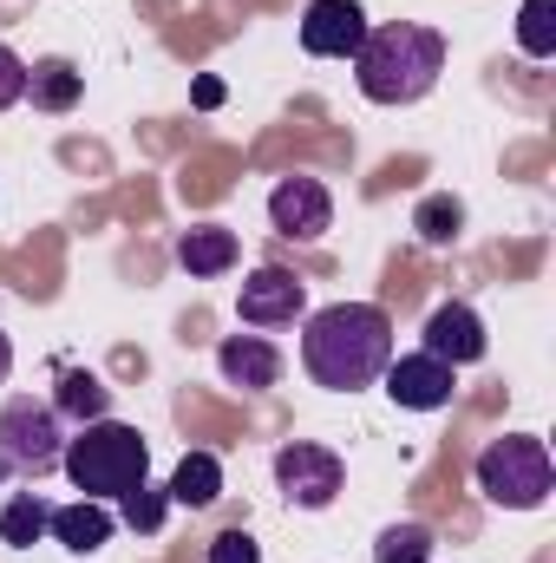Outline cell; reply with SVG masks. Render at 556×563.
<instances>
[{"label":"cell","instance_id":"obj_6","mask_svg":"<svg viewBox=\"0 0 556 563\" xmlns=\"http://www.w3.org/2000/svg\"><path fill=\"white\" fill-rule=\"evenodd\" d=\"M276 485H281L288 505L327 511V505L341 498V485H347V465H341V452H327V445H314V439H288L276 452Z\"/></svg>","mask_w":556,"mask_h":563},{"label":"cell","instance_id":"obj_20","mask_svg":"<svg viewBox=\"0 0 556 563\" xmlns=\"http://www.w3.org/2000/svg\"><path fill=\"white\" fill-rule=\"evenodd\" d=\"M518 53L524 59H551L556 53V0H524V13H518Z\"/></svg>","mask_w":556,"mask_h":563},{"label":"cell","instance_id":"obj_5","mask_svg":"<svg viewBox=\"0 0 556 563\" xmlns=\"http://www.w3.org/2000/svg\"><path fill=\"white\" fill-rule=\"evenodd\" d=\"M0 459L20 478H46L66 459V420L53 413V400H7L0 407Z\"/></svg>","mask_w":556,"mask_h":563},{"label":"cell","instance_id":"obj_2","mask_svg":"<svg viewBox=\"0 0 556 563\" xmlns=\"http://www.w3.org/2000/svg\"><path fill=\"white\" fill-rule=\"evenodd\" d=\"M445 73V33L419 26V20H387L367 26L360 53H354V86L374 106H419Z\"/></svg>","mask_w":556,"mask_h":563},{"label":"cell","instance_id":"obj_9","mask_svg":"<svg viewBox=\"0 0 556 563\" xmlns=\"http://www.w3.org/2000/svg\"><path fill=\"white\" fill-rule=\"evenodd\" d=\"M380 380H387L393 407H407V413H438V407H452V394H458V367L432 361L425 347H419V354H393Z\"/></svg>","mask_w":556,"mask_h":563},{"label":"cell","instance_id":"obj_4","mask_svg":"<svg viewBox=\"0 0 556 563\" xmlns=\"http://www.w3.org/2000/svg\"><path fill=\"white\" fill-rule=\"evenodd\" d=\"M556 485L551 445L537 432H504L478 452V492L498 505V511H537Z\"/></svg>","mask_w":556,"mask_h":563},{"label":"cell","instance_id":"obj_21","mask_svg":"<svg viewBox=\"0 0 556 563\" xmlns=\"http://www.w3.org/2000/svg\"><path fill=\"white\" fill-rule=\"evenodd\" d=\"M374 563H432V531L425 525H387L374 538Z\"/></svg>","mask_w":556,"mask_h":563},{"label":"cell","instance_id":"obj_1","mask_svg":"<svg viewBox=\"0 0 556 563\" xmlns=\"http://www.w3.org/2000/svg\"><path fill=\"white\" fill-rule=\"evenodd\" d=\"M393 361V314L380 301H327L301 328V367L327 394H360Z\"/></svg>","mask_w":556,"mask_h":563},{"label":"cell","instance_id":"obj_8","mask_svg":"<svg viewBox=\"0 0 556 563\" xmlns=\"http://www.w3.org/2000/svg\"><path fill=\"white\" fill-rule=\"evenodd\" d=\"M269 223H276V236H288V243L327 236V230H334V197H327V184H321V177H281L276 190H269Z\"/></svg>","mask_w":556,"mask_h":563},{"label":"cell","instance_id":"obj_10","mask_svg":"<svg viewBox=\"0 0 556 563\" xmlns=\"http://www.w3.org/2000/svg\"><path fill=\"white\" fill-rule=\"evenodd\" d=\"M367 40V7L360 0H308L301 13V53L314 59H354Z\"/></svg>","mask_w":556,"mask_h":563},{"label":"cell","instance_id":"obj_13","mask_svg":"<svg viewBox=\"0 0 556 563\" xmlns=\"http://www.w3.org/2000/svg\"><path fill=\"white\" fill-rule=\"evenodd\" d=\"M73 558H92V551H105L112 544V531H119V518L99 505V498H79V505H53V525H46Z\"/></svg>","mask_w":556,"mask_h":563},{"label":"cell","instance_id":"obj_19","mask_svg":"<svg viewBox=\"0 0 556 563\" xmlns=\"http://www.w3.org/2000/svg\"><path fill=\"white\" fill-rule=\"evenodd\" d=\"M458 230H465V203H458L452 190H432V197H419L413 236L425 243V250H452V243H458Z\"/></svg>","mask_w":556,"mask_h":563},{"label":"cell","instance_id":"obj_12","mask_svg":"<svg viewBox=\"0 0 556 563\" xmlns=\"http://www.w3.org/2000/svg\"><path fill=\"white\" fill-rule=\"evenodd\" d=\"M216 367H223L230 387L263 394V387H276L281 380V347L276 341H263V334H230V341L216 347Z\"/></svg>","mask_w":556,"mask_h":563},{"label":"cell","instance_id":"obj_23","mask_svg":"<svg viewBox=\"0 0 556 563\" xmlns=\"http://www.w3.org/2000/svg\"><path fill=\"white\" fill-rule=\"evenodd\" d=\"M210 563H263V544L249 531H223V538H210Z\"/></svg>","mask_w":556,"mask_h":563},{"label":"cell","instance_id":"obj_18","mask_svg":"<svg viewBox=\"0 0 556 563\" xmlns=\"http://www.w3.org/2000/svg\"><path fill=\"white\" fill-rule=\"evenodd\" d=\"M46 525H53V505H46L40 492H13L7 511H0V544H7V551H33V544L46 538Z\"/></svg>","mask_w":556,"mask_h":563},{"label":"cell","instance_id":"obj_25","mask_svg":"<svg viewBox=\"0 0 556 563\" xmlns=\"http://www.w3.org/2000/svg\"><path fill=\"white\" fill-rule=\"evenodd\" d=\"M7 374H13V341L0 334V387H7Z\"/></svg>","mask_w":556,"mask_h":563},{"label":"cell","instance_id":"obj_15","mask_svg":"<svg viewBox=\"0 0 556 563\" xmlns=\"http://www.w3.org/2000/svg\"><path fill=\"white\" fill-rule=\"evenodd\" d=\"M79 92H86V73H79L73 59H40V66H26V99H33V112H73Z\"/></svg>","mask_w":556,"mask_h":563},{"label":"cell","instance_id":"obj_3","mask_svg":"<svg viewBox=\"0 0 556 563\" xmlns=\"http://www.w3.org/2000/svg\"><path fill=\"white\" fill-rule=\"evenodd\" d=\"M59 472H66L86 498L119 505L125 492H138L144 478H151V439H144L138 426H125V420H92V426H79V432L66 439Z\"/></svg>","mask_w":556,"mask_h":563},{"label":"cell","instance_id":"obj_17","mask_svg":"<svg viewBox=\"0 0 556 563\" xmlns=\"http://www.w3.org/2000/svg\"><path fill=\"white\" fill-rule=\"evenodd\" d=\"M164 492H170V505H190V511L216 505V498H223V465H216V452H184Z\"/></svg>","mask_w":556,"mask_h":563},{"label":"cell","instance_id":"obj_22","mask_svg":"<svg viewBox=\"0 0 556 563\" xmlns=\"http://www.w3.org/2000/svg\"><path fill=\"white\" fill-rule=\"evenodd\" d=\"M164 511H170V492H164V485H151V478H144L138 492H125V498H119V518H125L132 531H157V525H164Z\"/></svg>","mask_w":556,"mask_h":563},{"label":"cell","instance_id":"obj_16","mask_svg":"<svg viewBox=\"0 0 556 563\" xmlns=\"http://www.w3.org/2000/svg\"><path fill=\"white\" fill-rule=\"evenodd\" d=\"M53 413L59 420H79V426L112 420V387L99 374H86V367H66L59 374V394H53Z\"/></svg>","mask_w":556,"mask_h":563},{"label":"cell","instance_id":"obj_26","mask_svg":"<svg viewBox=\"0 0 556 563\" xmlns=\"http://www.w3.org/2000/svg\"><path fill=\"white\" fill-rule=\"evenodd\" d=\"M7 472H13V465H7V459H0V478H7Z\"/></svg>","mask_w":556,"mask_h":563},{"label":"cell","instance_id":"obj_7","mask_svg":"<svg viewBox=\"0 0 556 563\" xmlns=\"http://www.w3.org/2000/svg\"><path fill=\"white\" fill-rule=\"evenodd\" d=\"M301 308H308V282L294 276V269H276V263L249 269L243 288H236V314H243V328H288Z\"/></svg>","mask_w":556,"mask_h":563},{"label":"cell","instance_id":"obj_14","mask_svg":"<svg viewBox=\"0 0 556 563\" xmlns=\"http://www.w3.org/2000/svg\"><path fill=\"white\" fill-rule=\"evenodd\" d=\"M236 230H223V223H197V230H184L177 236V263L190 269V276H223V269H236Z\"/></svg>","mask_w":556,"mask_h":563},{"label":"cell","instance_id":"obj_24","mask_svg":"<svg viewBox=\"0 0 556 563\" xmlns=\"http://www.w3.org/2000/svg\"><path fill=\"white\" fill-rule=\"evenodd\" d=\"M20 99H26V59L13 46H0V112L20 106Z\"/></svg>","mask_w":556,"mask_h":563},{"label":"cell","instance_id":"obj_11","mask_svg":"<svg viewBox=\"0 0 556 563\" xmlns=\"http://www.w3.org/2000/svg\"><path fill=\"white\" fill-rule=\"evenodd\" d=\"M485 347H491V334H485V314H478L471 301H438V308L425 314V354H432V361L471 367V361H485Z\"/></svg>","mask_w":556,"mask_h":563}]
</instances>
